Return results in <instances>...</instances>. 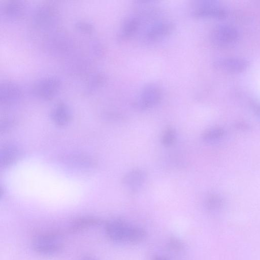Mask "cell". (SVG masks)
I'll return each mask as SVG.
<instances>
[{
  "label": "cell",
  "mask_w": 260,
  "mask_h": 260,
  "mask_svg": "<svg viewBox=\"0 0 260 260\" xmlns=\"http://www.w3.org/2000/svg\"><path fill=\"white\" fill-rule=\"evenodd\" d=\"M213 64L216 69L219 71L237 73L245 71L249 66V62L244 58L232 57L217 59Z\"/></svg>",
  "instance_id": "cell-9"
},
{
  "label": "cell",
  "mask_w": 260,
  "mask_h": 260,
  "mask_svg": "<svg viewBox=\"0 0 260 260\" xmlns=\"http://www.w3.org/2000/svg\"><path fill=\"white\" fill-rule=\"evenodd\" d=\"M141 24V18L138 16H132L126 18L123 22L120 37L122 39H127L135 35L139 30Z\"/></svg>",
  "instance_id": "cell-16"
},
{
  "label": "cell",
  "mask_w": 260,
  "mask_h": 260,
  "mask_svg": "<svg viewBox=\"0 0 260 260\" xmlns=\"http://www.w3.org/2000/svg\"><path fill=\"white\" fill-rule=\"evenodd\" d=\"M153 260H168L165 257L161 256H155Z\"/></svg>",
  "instance_id": "cell-29"
},
{
  "label": "cell",
  "mask_w": 260,
  "mask_h": 260,
  "mask_svg": "<svg viewBox=\"0 0 260 260\" xmlns=\"http://www.w3.org/2000/svg\"><path fill=\"white\" fill-rule=\"evenodd\" d=\"M147 174L142 169H136L126 173L122 178V183L131 190L136 191L145 181Z\"/></svg>",
  "instance_id": "cell-11"
},
{
  "label": "cell",
  "mask_w": 260,
  "mask_h": 260,
  "mask_svg": "<svg viewBox=\"0 0 260 260\" xmlns=\"http://www.w3.org/2000/svg\"><path fill=\"white\" fill-rule=\"evenodd\" d=\"M147 236L145 230L141 228L131 226L129 230L127 240L132 244L141 243Z\"/></svg>",
  "instance_id": "cell-19"
},
{
  "label": "cell",
  "mask_w": 260,
  "mask_h": 260,
  "mask_svg": "<svg viewBox=\"0 0 260 260\" xmlns=\"http://www.w3.org/2000/svg\"><path fill=\"white\" fill-rule=\"evenodd\" d=\"M26 10L25 4L21 1L11 0L5 3L2 7V12L7 18L15 19L22 17Z\"/></svg>",
  "instance_id": "cell-13"
},
{
  "label": "cell",
  "mask_w": 260,
  "mask_h": 260,
  "mask_svg": "<svg viewBox=\"0 0 260 260\" xmlns=\"http://www.w3.org/2000/svg\"><path fill=\"white\" fill-rule=\"evenodd\" d=\"M176 139V131L172 127L168 126L164 131L161 137V143L166 147L172 146Z\"/></svg>",
  "instance_id": "cell-22"
},
{
  "label": "cell",
  "mask_w": 260,
  "mask_h": 260,
  "mask_svg": "<svg viewBox=\"0 0 260 260\" xmlns=\"http://www.w3.org/2000/svg\"><path fill=\"white\" fill-rule=\"evenodd\" d=\"M50 117L55 124L63 127L70 122L72 118V112L66 104L60 103L53 108Z\"/></svg>",
  "instance_id": "cell-12"
},
{
  "label": "cell",
  "mask_w": 260,
  "mask_h": 260,
  "mask_svg": "<svg viewBox=\"0 0 260 260\" xmlns=\"http://www.w3.org/2000/svg\"><path fill=\"white\" fill-rule=\"evenodd\" d=\"M62 236V232L60 230L48 231L38 234L34 242L57 241Z\"/></svg>",
  "instance_id": "cell-20"
},
{
  "label": "cell",
  "mask_w": 260,
  "mask_h": 260,
  "mask_svg": "<svg viewBox=\"0 0 260 260\" xmlns=\"http://www.w3.org/2000/svg\"><path fill=\"white\" fill-rule=\"evenodd\" d=\"M74 42L66 34L57 33L52 35L46 40L45 46L47 50L53 55H66L74 48Z\"/></svg>",
  "instance_id": "cell-5"
},
{
  "label": "cell",
  "mask_w": 260,
  "mask_h": 260,
  "mask_svg": "<svg viewBox=\"0 0 260 260\" xmlns=\"http://www.w3.org/2000/svg\"><path fill=\"white\" fill-rule=\"evenodd\" d=\"M223 205V201L218 196L212 194L207 199L206 206L210 211H215L219 209Z\"/></svg>",
  "instance_id": "cell-24"
},
{
  "label": "cell",
  "mask_w": 260,
  "mask_h": 260,
  "mask_svg": "<svg viewBox=\"0 0 260 260\" xmlns=\"http://www.w3.org/2000/svg\"><path fill=\"white\" fill-rule=\"evenodd\" d=\"M75 27L79 31L86 34L92 33L94 29V26L92 23L83 20L76 22Z\"/></svg>",
  "instance_id": "cell-25"
},
{
  "label": "cell",
  "mask_w": 260,
  "mask_h": 260,
  "mask_svg": "<svg viewBox=\"0 0 260 260\" xmlns=\"http://www.w3.org/2000/svg\"><path fill=\"white\" fill-rule=\"evenodd\" d=\"M19 152L17 148L11 144L4 145L1 150V167H7L13 164L18 158Z\"/></svg>",
  "instance_id": "cell-17"
},
{
  "label": "cell",
  "mask_w": 260,
  "mask_h": 260,
  "mask_svg": "<svg viewBox=\"0 0 260 260\" xmlns=\"http://www.w3.org/2000/svg\"><path fill=\"white\" fill-rule=\"evenodd\" d=\"M224 131L220 128H211L205 131L202 134V138L206 141H212L221 138Z\"/></svg>",
  "instance_id": "cell-23"
},
{
  "label": "cell",
  "mask_w": 260,
  "mask_h": 260,
  "mask_svg": "<svg viewBox=\"0 0 260 260\" xmlns=\"http://www.w3.org/2000/svg\"><path fill=\"white\" fill-rule=\"evenodd\" d=\"M22 95L20 87L12 82H4L0 86L1 105L10 106L18 102Z\"/></svg>",
  "instance_id": "cell-10"
},
{
  "label": "cell",
  "mask_w": 260,
  "mask_h": 260,
  "mask_svg": "<svg viewBox=\"0 0 260 260\" xmlns=\"http://www.w3.org/2000/svg\"><path fill=\"white\" fill-rule=\"evenodd\" d=\"M174 28V24L169 21L157 20L145 29L143 38L147 42L159 41L169 35Z\"/></svg>",
  "instance_id": "cell-7"
},
{
  "label": "cell",
  "mask_w": 260,
  "mask_h": 260,
  "mask_svg": "<svg viewBox=\"0 0 260 260\" xmlns=\"http://www.w3.org/2000/svg\"><path fill=\"white\" fill-rule=\"evenodd\" d=\"M61 88L60 80L55 76L42 78L34 83L32 93L35 96L43 100H50L55 97Z\"/></svg>",
  "instance_id": "cell-2"
},
{
  "label": "cell",
  "mask_w": 260,
  "mask_h": 260,
  "mask_svg": "<svg viewBox=\"0 0 260 260\" xmlns=\"http://www.w3.org/2000/svg\"><path fill=\"white\" fill-rule=\"evenodd\" d=\"M254 110L255 113L260 117V104L255 105L254 106Z\"/></svg>",
  "instance_id": "cell-28"
},
{
  "label": "cell",
  "mask_w": 260,
  "mask_h": 260,
  "mask_svg": "<svg viewBox=\"0 0 260 260\" xmlns=\"http://www.w3.org/2000/svg\"><path fill=\"white\" fill-rule=\"evenodd\" d=\"M168 245L170 249L176 251H181L184 247L183 242L175 237L170 238Z\"/></svg>",
  "instance_id": "cell-26"
},
{
  "label": "cell",
  "mask_w": 260,
  "mask_h": 260,
  "mask_svg": "<svg viewBox=\"0 0 260 260\" xmlns=\"http://www.w3.org/2000/svg\"><path fill=\"white\" fill-rule=\"evenodd\" d=\"M69 65L71 67L70 70L76 74L85 73L90 68L89 62L87 59L84 58H77Z\"/></svg>",
  "instance_id": "cell-21"
},
{
  "label": "cell",
  "mask_w": 260,
  "mask_h": 260,
  "mask_svg": "<svg viewBox=\"0 0 260 260\" xmlns=\"http://www.w3.org/2000/svg\"><path fill=\"white\" fill-rule=\"evenodd\" d=\"M105 81L106 77L103 73H93L89 77L86 87V92L88 94L92 93L101 87Z\"/></svg>",
  "instance_id": "cell-18"
},
{
  "label": "cell",
  "mask_w": 260,
  "mask_h": 260,
  "mask_svg": "<svg viewBox=\"0 0 260 260\" xmlns=\"http://www.w3.org/2000/svg\"><path fill=\"white\" fill-rule=\"evenodd\" d=\"M33 250L41 254L51 255L61 252L64 246L57 241L33 242Z\"/></svg>",
  "instance_id": "cell-15"
},
{
  "label": "cell",
  "mask_w": 260,
  "mask_h": 260,
  "mask_svg": "<svg viewBox=\"0 0 260 260\" xmlns=\"http://www.w3.org/2000/svg\"><path fill=\"white\" fill-rule=\"evenodd\" d=\"M193 15L198 18L223 19L227 16L226 10L214 1H200L194 4Z\"/></svg>",
  "instance_id": "cell-4"
},
{
  "label": "cell",
  "mask_w": 260,
  "mask_h": 260,
  "mask_svg": "<svg viewBox=\"0 0 260 260\" xmlns=\"http://www.w3.org/2000/svg\"><path fill=\"white\" fill-rule=\"evenodd\" d=\"M211 38L213 43L220 46H228L234 44L239 38L237 29L232 25L221 24L212 29Z\"/></svg>",
  "instance_id": "cell-6"
},
{
  "label": "cell",
  "mask_w": 260,
  "mask_h": 260,
  "mask_svg": "<svg viewBox=\"0 0 260 260\" xmlns=\"http://www.w3.org/2000/svg\"><path fill=\"white\" fill-rule=\"evenodd\" d=\"M59 20L58 12L53 6L42 4L37 7L32 15V21L35 26L44 31H53Z\"/></svg>",
  "instance_id": "cell-1"
},
{
  "label": "cell",
  "mask_w": 260,
  "mask_h": 260,
  "mask_svg": "<svg viewBox=\"0 0 260 260\" xmlns=\"http://www.w3.org/2000/svg\"><path fill=\"white\" fill-rule=\"evenodd\" d=\"M131 226L123 220L116 218L105 223V232L111 241L120 243L127 240Z\"/></svg>",
  "instance_id": "cell-8"
},
{
  "label": "cell",
  "mask_w": 260,
  "mask_h": 260,
  "mask_svg": "<svg viewBox=\"0 0 260 260\" xmlns=\"http://www.w3.org/2000/svg\"><path fill=\"white\" fill-rule=\"evenodd\" d=\"M93 53L96 56H100L104 53V48L100 42H93L91 46Z\"/></svg>",
  "instance_id": "cell-27"
},
{
  "label": "cell",
  "mask_w": 260,
  "mask_h": 260,
  "mask_svg": "<svg viewBox=\"0 0 260 260\" xmlns=\"http://www.w3.org/2000/svg\"><path fill=\"white\" fill-rule=\"evenodd\" d=\"M103 222L100 219L93 216H82L75 218L68 229V233H76L99 225Z\"/></svg>",
  "instance_id": "cell-14"
},
{
  "label": "cell",
  "mask_w": 260,
  "mask_h": 260,
  "mask_svg": "<svg viewBox=\"0 0 260 260\" xmlns=\"http://www.w3.org/2000/svg\"><path fill=\"white\" fill-rule=\"evenodd\" d=\"M160 87L154 83H148L143 87L135 102V106L140 110H147L157 105L162 98Z\"/></svg>",
  "instance_id": "cell-3"
},
{
  "label": "cell",
  "mask_w": 260,
  "mask_h": 260,
  "mask_svg": "<svg viewBox=\"0 0 260 260\" xmlns=\"http://www.w3.org/2000/svg\"><path fill=\"white\" fill-rule=\"evenodd\" d=\"M82 260H95V259L91 256H85L83 258Z\"/></svg>",
  "instance_id": "cell-30"
}]
</instances>
